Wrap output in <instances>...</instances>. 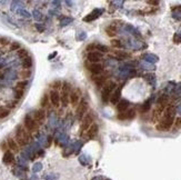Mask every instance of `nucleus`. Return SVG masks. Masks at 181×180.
<instances>
[{
	"mask_svg": "<svg viewBox=\"0 0 181 180\" xmlns=\"http://www.w3.org/2000/svg\"><path fill=\"white\" fill-rule=\"evenodd\" d=\"M174 117H176V109L173 106L167 107L166 110L163 111V117L156 125V129L158 131H168L173 125Z\"/></svg>",
	"mask_w": 181,
	"mask_h": 180,
	"instance_id": "nucleus-1",
	"label": "nucleus"
},
{
	"mask_svg": "<svg viewBox=\"0 0 181 180\" xmlns=\"http://www.w3.org/2000/svg\"><path fill=\"white\" fill-rule=\"evenodd\" d=\"M31 136H30V132L28 130H26V128H23L21 126H19L17 130H16V137L15 140L16 142L18 144L19 147L22 146H26L27 144H29Z\"/></svg>",
	"mask_w": 181,
	"mask_h": 180,
	"instance_id": "nucleus-2",
	"label": "nucleus"
},
{
	"mask_svg": "<svg viewBox=\"0 0 181 180\" xmlns=\"http://www.w3.org/2000/svg\"><path fill=\"white\" fill-rule=\"evenodd\" d=\"M117 89V83L115 81H107L105 85H103V88H102V92H101V98L103 102H108L110 100V96L113 92V90Z\"/></svg>",
	"mask_w": 181,
	"mask_h": 180,
	"instance_id": "nucleus-3",
	"label": "nucleus"
},
{
	"mask_svg": "<svg viewBox=\"0 0 181 180\" xmlns=\"http://www.w3.org/2000/svg\"><path fill=\"white\" fill-rule=\"evenodd\" d=\"M23 125H25L26 130H28L29 132H36L39 128V125L36 123V120L31 116H26V118L23 120Z\"/></svg>",
	"mask_w": 181,
	"mask_h": 180,
	"instance_id": "nucleus-4",
	"label": "nucleus"
},
{
	"mask_svg": "<svg viewBox=\"0 0 181 180\" xmlns=\"http://www.w3.org/2000/svg\"><path fill=\"white\" fill-rule=\"evenodd\" d=\"M88 110V102L85 99H82L81 101H79L78 106H77V110H76V116H77V119L82 120L83 117L86 116Z\"/></svg>",
	"mask_w": 181,
	"mask_h": 180,
	"instance_id": "nucleus-5",
	"label": "nucleus"
},
{
	"mask_svg": "<svg viewBox=\"0 0 181 180\" xmlns=\"http://www.w3.org/2000/svg\"><path fill=\"white\" fill-rule=\"evenodd\" d=\"M92 121H94V115H92V112H87L86 116L83 117L81 126H80L81 132H85L86 130L88 131V129H89V128L91 127V125H92Z\"/></svg>",
	"mask_w": 181,
	"mask_h": 180,
	"instance_id": "nucleus-6",
	"label": "nucleus"
},
{
	"mask_svg": "<svg viewBox=\"0 0 181 180\" xmlns=\"http://www.w3.org/2000/svg\"><path fill=\"white\" fill-rule=\"evenodd\" d=\"M87 58L91 64H99V61L101 60L102 58V55L100 52H97V51H90L88 53Z\"/></svg>",
	"mask_w": 181,
	"mask_h": 180,
	"instance_id": "nucleus-7",
	"label": "nucleus"
},
{
	"mask_svg": "<svg viewBox=\"0 0 181 180\" xmlns=\"http://www.w3.org/2000/svg\"><path fill=\"white\" fill-rule=\"evenodd\" d=\"M49 99H50L51 105L53 107H59L60 106V94H59L58 91L52 90L50 92V96H49Z\"/></svg>",
	"mask_w": 181,
	"mask_h": 180,
	"instance_id": "nucleus-8",
	"label": "nucleus"
},
{
	"mask_svg": "<svg viewBox=\"0 0 181 180\" xmlns=\"http://www.w3.org/2000/svg\"><path fill=\"white\" fill-rule=\"evenodd\" d=\"M163 111H165V108L163 107H161V106H157L156 108L153 109V111H152V123H157V121H159L160 120V117L161 115L163 114Z\"/></svg>",
	"mask_w": 181,
	"mask_h": 180,
	"instance_id": "nucleus-9",
	"label": "nucleus"
},
{
	"mask_svg": "<svg viewBox=\"0 0 181 180\" xmlns=\"http://www.w3.org/2000/svg\"><path fill=\"white\" fill-rule=\"evenodd\" d=\"M135 117H136V111L133 109H130V110H127L124 112H119L118 119H120V120H127V119H133Z\"/></svg>",
	"mask_w": 181,
	"mask_h": 180,
	"instance_id": "nucleus-10",
	"label": "nucleus"
},
{
	"mask_svg": "<svg viewBox=\"0 0 181 180\" xmlns=\"http://www.w3.org/2000/svg\"><path fill=\"white\" fill-rule=\"evenodd\" d=\"M32 118L36 120V123H38V125H39V123H42L44 121V119H46V111H44V109L36 110Z\"/></svg>",
	"mask_w": 181,
	"mask_h": 180,
	"instance_id": "nucleus-11",
	"label": "nucleus"
},
{
	"mask_svg": "<svg viewBox=\"0 0 181 180\" xmlns=\"http://www.w3.org/2000/svg\"><path fill=\"white\" fill-rule=\"evenodd\" d=\"M89 71L91 72L94 76H99L103 71V66L101 64H91L89 66Z\"/></svg>",
	"mask_w": 181,
	"mask_h": 180,
	"instance_id": "nucleus-12",
	"label": "nucleus"
},
{
	"mask_svg": "<svg viewBox=\"0 0 181 180\" xmlns=\"http://www.w3.org/2000/svg\"><path fill=\"white\" fill-rule=\"evenodd\" d=\"M98 132H99V127H98L97 123H94V125H91V127L88 129L87 136L90 138V139H94V138L97 137Z\"/></svg>",
	"mask_w": 181,
	"mask_h": 180,
	"instance_id": "nucleus-13",
	"label": "nucleus"
},
{
	"mask_svg": "<svg viewBox=\"0 0 181 180\" xmlns=\"http://www.w3.org/2000/svg\"><path fill=\"white\" fill-rule=\"evenodd\" d=\"M120 94H121V89L118 88L110 96V102L112 105H118V102L120 101Z\"/></svg>",
	"mask_w": 181,
	"mask_h": 180,
	"instance_id": "nucleus-14",
	"label": "nucleus"
},
{
	"mask_svg": "<svg viewBox=\"0 0 181 180\" xmlns=\"http://www.w3.org/2000/svg\"><path fill=\"white\" fill-rule=\"evenodd\" d=\"M128 107H129V101L126 100V99H121V100L118 102V105H117V109H118L119 112H124V111H127Z\"/></svg>",
	"mask_w": 181,
	"mask_h": 180,
	"instance_id": "nucleus-15",
	"label": "nucleus"
},
{
	"mask_svg": "<svg viewBox=\"0 0 181 180\" xmlns=\"http://www.w3.org/2000/svg\"><path fill=\"white\" fill-rule=\"evenodd\" d=\"M92 80H94V85L98 87V88H101V87H103V85L106 83V77H105V76H101V75L94 76V78H92Z\"/></svg>",
	"mask_w": 181,
	"mask_h": 180,
	"instance_id": "nucleus-16",
	"label": "nucleus"
},
{
	"mask_svg": "<svg viewBox=\"0 0 181 180\" xmlns=\"http://www.w3.org/2000/svg\"><path fill=\"white\" fill-rule=\"evenodd\" d=\"M69 102L72 106H77L79 103V94L77 91H71L69 94Z\"/></svg>",
	"mask_w": 181,
	"mask_h": 180,
	"instance_id": "nucleus-17",
	"label": "nucleus"
},
{
	"mask_svg": "<svg viewBox=\"0 0 181 180\" xmlns=\"http://www.w3.org/2000/svg\"><path fill=\"white\" fill-rule=\"evenodd\" d=\"M7 144H8V148H9L10 150H12L14 152L19 151V146L16 142V140L14 138H9L7 140Z\"/></svg>",
	"mask_w": 181,
	"mask_h": 180,
	"instance_id": "nucleus-18",
	"label": "nucleus"
},
{
	"mask_svg": "<svg viewBox=\"0 0 181 180\" xmlns=\"http://www.w3.org/2000/svg\"><path fill=\"white\" fill-rule=\"evenodd\" d=\"M60 103L64 107L68 106V103H69V92H67V91H62L61 92V94H60Z\"/></svg>",
	"mask_w": 181,
	"mask_h": 180,
	"instance_id": "nucleus-19",
	"label": "nucleus"
},
{
	"mask_svg": "<svg viewBox=\"0 0 181 180\" xmlns=\"http://www.w3.org/2000/svg\"><path fill=\"white\" fill-rule=\"evenodd\" d=\"M14 160H15L14 153L10 150H7L5 152V156H3V162L5 164H11V162H14Z\"/></svg>",
	"mask_w": 181,
	"mask_h": 180,
	"instance_id": "nucleus-20",
	"label": "nucleus"
},
{
	"mask_svg": "<svg viewBox=\"0 0 181 180\" xmlns=\"http://www.w3.org/2000/svg\"><path fill=\"white\" fill-rule=\"evenodd\" d=\"M31 66H32V58L31 57H27L25 59H22V67H23V69H29V68H31Z\"/></svg>",
	"mask_w": 181,
	"mask_h": 180,
	"instance_id": "nucleus-21",
	"label": "nucleus"
},
{
	"mask_svg": "<svg viewBox=\"0 0 181 180\" xmlns=\"http://www.w3.org/2000/svg\"><path fill=\"white\" fill-rule=\"evenodd\" d=\"M49 102H50V99H49V94H44L42 96V98H41V100H40V106L44 108V107H47L48 105H49Z\"/></svg>",
	"mask_w": 181,
	"mask_h": 180,
	"instance_id": "nucleus-22",
	"label": "nucleus"
},
{
	"mask_svg": "<svg viewBox=\"0 0 181 180\" xmlns=\"http://www.w3.org/2000/svg\"><path fill=\"white\" fill-rule=\"evenodd\" d=\"M106 32L109 37H115L117 35V28L115 26H109L106 29Z\"/></svg>",
	"mask_w": 181,
	"mask_h": 180,
	"instance_id": "nucleus-23",
	"label": "nucleus"
},
{
	"mask_svg": "<svg viewBox=\"0 0 181 180\" xmlns=\"http://www.w3.org/2000/svg\"><path fill=\"white\" fill-rule=\"evenodd\" d=\"M168 97L167 96H161L159 99H158V106H161V107H163V108H166V106L168 105Z\"/></svg>",
	"mask_w": 181,
	"mask_h": 180,
	"instance_id": "nucleus-24",
	"label": "nucleus"
},
{
	"mask_svg": "<svg viewBox=\"0 0 181 180\" xmlns=\"http://www.w3.org/2000/svg\"><path fill=\"white\" fill-rule=\"evenodd\" d=\"M10 115V109L6 107H1L0 108V119H3Z\"/></svg>",
	"mask_w": 181,
	"mask_h": 180,
	"instance_id": "nucleus-25",
	"label": "nucleus"
},
{
	"mask_svg": "<svg viewBox=\"0 0 181 180\" xmlns=\"http://www.w3.org/2000/svg\"><path fill=\"white\" fill-rule=\"evenodd\" d=\"M19 76H20V78L22 79H28L30 76H31V71H30L29 69H23L21 71L19 72Z\"/></svg>",
	"mask_w": 181,
	"mask_h": 180,
	"instance_id": "nucleus-26",
	"label": "nucleus"
},
{
	"mask_svg": "<svg viewBox=\"0 0 181 180\" xmlns=\"http://www.w3.org/2000/svg\"><path fill=\"white\" fill-rule=\"evenodd\" d=\"M18 56H19V58H21V59H25V58L29 57L28 50H27V49H25V48L19 49V50H18Z\"/></svg>",
	"mask_w": 181,
	"mask_h": 180,
	"instance_id": "nucleus-27",
	"label": "nucleus"
},
{
	"mask_svg": "<svg viewBox=\"0 0 181 180\" xmlns=\"http://www.w3.org/2000/svg\"><path fill=\"white\" fill-rule=\"evenodd\" d=\"M23 94H25V90H23V89H20V88H17V87H16L15 88L16 99H20L22 96H23Z\"/></svg>",
	"mask_w": 181,
	"mask_h": 180,
	"instance_id": "nucleus-28",
	"label": "nucleus"
},
{
	"mask_svg": "<svg viewBox=\"0 0 181 180\" xmlns=\"http://www.w3.org/2000/svg\"><path fill=\"white\" fill-rule=\"evenodd\" d=\"M110 42H111V46H112L113 48H121V47H122V43H121V41H120V40H118V39H112Z\"/></svg>",
	"mask_w": 181,
	"mask_h": 180,
	"instance_id": "nucleus-29",
	"label": "nucleus"
},
{
	"mask_svg": "<svg viewBox=\"0 0 181 180\" xmlns=\"http://www.w3.org/2000/svg\"><path fill=\"white\" fill-rule=\"evenodd\" d=\"M19 49H21V47H20V43L19 42H12L10 44V50L11 51H15V50H19Z\"/></svg>",
	"mask_w": 181,
	"mask_h": 180,
	"instance_id": "nucleus-30",
	"label": "nucleus"
},
{
	"mask_svg": "<svg viewBox=\"0 0 181 180\" xmlns=\"http://www.w3.org/2000/svg\"><path fill=\"white\" fill-rule=\"evenodd\" d=\"M116 55L118 56L119 59H126V58L129 57V55H128L127 52H123V51H117Z\"/></svg>",
	"mask_w": 181,
	"mask_h": 180,
	"instance_id": "nucleus-31",
	"label": "nucleus"
},
{
	"mask_svg": "<svg viewBox=\"0 0 181 180\" xmlns=\"http://www.w3.org/2000/svg\"><path fill=\"white\" fill-rule=\"evenodd\" d=\"M28 85V81L27 80H22V81H19L18 83H17V88H20V89H23L25 90V88L27 87Z\"/></svg>",
	"mask_w": 181,
	"mask_h": 180,
	"instance_id": "nucleus-32",
	"label": "nucleus"
},
{
	"mask_svg": "<svg viewBox=\"0 0 181 180\" xmlns=\"http://www.w3.org/2000/svg\"><path fill=\"white\" fill-rule=\"evenodd\" d=\"M96 48L98 49V50H100L101 52H108L109 51V48L107 46H102V44H96Z\"/></svg>",
	"mask_w": 181,
	"mask_h": 180,
	"instance_id": "nucleus-33",
	"label": "nucleus"
},
{
	"mask_svg": "<svg viewBox=\"0 0 181 180\" xmlns=\"http://www.w3.org/2000/svg\"><path fill=\"white\" fill-rule=\"evenodd\" d=\"M61 87H62V82H60V81H56L52 83V88L56 91H57V89H61Z\"/></svg>",
	"mask_w": 181,
	"mask_h": 180,
	"instance_id": "nucleus-34",
	"label": "nucleus"
},
{
	"mask_svg": "<svg viewBox=\"0 0 181 180\" xmlns=\"http://www.w3.org/2000/svg\"><path fill=\"white\" fill-rule=\"evenodd\" d=\"M61 89H62V91H67V92H69V90H70V83H68V82H64V83H62V87H61Z\"/></svg>",
	"mask_w": 181,
	"mask_h": 180,
	"instance_id": "nucleus-35",
	"label": "nucleus"
},
{
	"mask_svg": "<svg viewBox=\"0 0 181 180\" xmlns=\"http://www.w3.org/2000/svg\"><path fill=\"white\" fill-rule=\"evenodd\" d=\"M150 108V105H149V102H145V105L142 106V112H147L148 110Z\"/></svg>",
	"mask_w": 181,
	"mask_h": 180,
	"instance_id": "nucleus-36",
	"label": "nucleus"
},
{
	"mask_svg": "<svg viewBox=\"0 0 181 180\" xmlns=\"http://www.w3.org/2000/svg\"><path fill=\"white\" fill-rule=\"evenodd\" d=\"M174 123H176V127L177 128H181V117L180 118H177V120Z\"/></svg>",
	"mask_w": 181,
	"mask_h": 180,
	"instance_id": "nucleus-37",
	"label": "nucleus"
},
{
	"mask_svg": "<svg viewBox=\"0 0 181 180\" xmlns=\"http://www.w3.org/2000/svg\"><path fill=\"white\" fill-rule=\"evenodd\" d=\"M147 3L148 5H153V6H158L159 5V1H148Z\"/></svg>",
	"mask_w": 181,
	"mask_h": 180,
	"instance_id": "nucleus-38",
	"label": "nucleus"
},
{
	"mask_svg": "<svg viewBox=\"0 0 181 180\" xmlns=\"http://www.w3.org/2000/svg\"><path fill=\"white\" fill-rule=\"evenodd\" d=\"M1 43H2V44H7L8 43L7 39H5V38H3V39H1Z\"/></svg>",
	"mask_w": 181,
	"mask_h": 180,
	"instance_id": "nucleus-39",
	"label": "nucleus"
}]
</instances>
